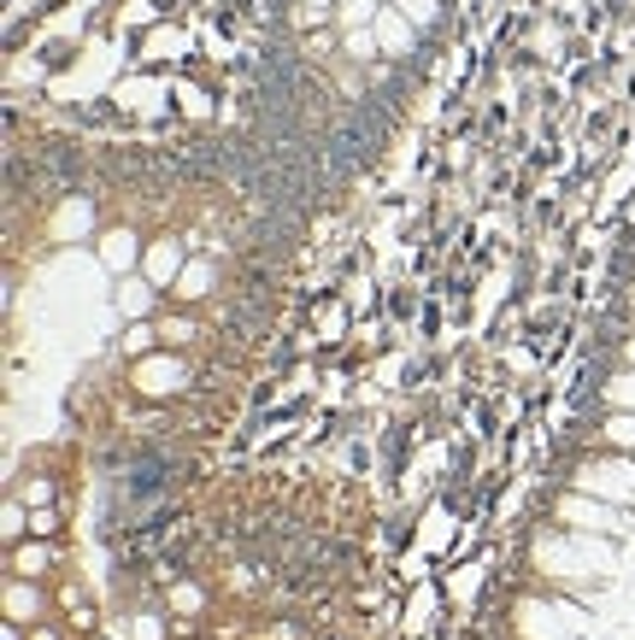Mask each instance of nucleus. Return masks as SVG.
<instances>
[{
  "label": "nucleus",
  "instance_id": "f257e3e1",
  "mask_svg": "<svg viewBox=\"0 0 635 640\" xmlns=\"http://www.w3.org/2000/svg\"><path fill=\"white\" fill-rule=\"evenodd\" d=\"M454 7L459 0H265L277 94L300 112V130L318 123L330 148H347L429 59Z\"/></svg>",
  "mask_w": 635,
  "mask_h": 640
}]
</instances>
